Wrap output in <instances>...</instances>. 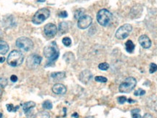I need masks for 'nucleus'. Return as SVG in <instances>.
I'll list each match as a JSON object with an SVG mask.
<instances>
[{
  "mask_svg": "<svg viewBox=\"0 0 157 118\" xmlns=\"http://www.w3.org/2000/svg\"><path fill=\"white\" fill-rule=\"evenodd\" d=\"M44 55L49 60L48 64L55 61L58 58L60 52L55 42H52L51 44L45 47L44 49Z\"/></svg>",
  "mask_w": 157,
  "mask_h": 118,
  "instance_id": "nucleus-1",
  "label": "nucleus"
},
{
  "mask_svg": "<svg viewBox=\"0 0 157 118\" xmlns=\"http://www.w3.org/2000/svg\"><path fill=\"white\" fill-rule=\"evenodd\" d=\"M23 59H24V56L23 53L19 50H14L11 51L10 53L9 54L7 61L10 66L17 67L23 63Z\"/></svg>",
  "mask_w": 157,
  "mask_h": 118,
  "instance_id": "nucleus-2",
  "label": "nucleus"
},
{
  "mask_svg": "<svg viewBox=\"0 0 157 118\" xmlns=\"http://www.w3.org/2000/svg\"><path fill=\"white\" fill-rule=\"evenodd\" d=\"M97 20L102 26H108L112 20V14L106 9H102L97 14Z\"/></svg>",
  "mask_w": 157,
  "mask_h": 118,
  "instance_id": "nucleus-3",
  "label": "nucleus"
},
{
  "mask_svg": "<svg viewBox=\"0 0 157 118\" xmlns=\"http://www.w3.org/2000/svg\"><path fill=\"white\" fill-rule=\"evenodd\" d=\"M137 80L133 77L126 78L119 85V90L121 93H129L132 91L136 86Z\"/></svg>",
  "mask_w": 157,
  "mask_h": 118,
  "instance_id": "nucleus-4",
  "label": "nucleus"
},
{
  "mask_svg": "<svg viewBox=\"0 0 157 118\" xmlns=\"http://www.w3.org/2000/svg\"><path fill=\"white\" fill-rule=\"evenodd\" d=\"M16 46L18 48L25 52L30 51L34 47V43L32 40L28 37H21L17 39L15 42Z\"/></svg>",
  "mask_w": 157,
  "mask_h": 118,
  "instance_id": "nucleus-5",
  "label": "nucleus"
},
{
  "mask_svg": "<svg viewBox=\"0 0 157 118\" xmlns=\"http://www.w3.org/2000/svg\"><path fill=\"white\" fill-rule=\"evenodd\" d=\"M49 15L50 11L47 8H42L34 14L32 18V22L36 25H39L49 17Z\"/></svg>",
  "mask_w": 157,
  "mask_h": 118,
  "instance_id": "nucleus-6",
  "label": "nucleus"
},
{
  "mask_svg": "<svg viewBox=\"0 0 157 118\" xmlns=\"http://www.w3.org/2000/svg\"><path fill=\"white\" fill-rule=\"evenodd\" d=\"M132 30L133 26L129 23H126L117 29L115 36L118 39H124L129 35Z\"/></svg>",
  "mask_w": 157,
  "mask_h": 118,
  "instance_id": "nucleus-7",
  "label": "nucleus"
},
{
  "mask_svg": "<svg viewBox=\"0 0 157 118\" xmlns=\"http://www.w3.org/2000/svg\"><path fill=\"white\" fill-rule=\"evenodd\" d=\"M92 18L90 15H85L78 20L77 26L80 29H86L92 24Z\"/></svg>",
  "mask_w": 157,
  "mask_h": 118,
  "instance_id": "nucleus-8",
  "label": "nucleus"
},
{
  "mask_svg": "<svg viewBox=\"0 0 157 118\" xmlns=\"http://www.w3.org/2000/svg\"><path fill=\"white\" fill-rule=\"evenodd\" d=\"M42 57L37 54L31 55L27 59V66L31 68H36L42 62Z\"/></svg>",
  "mask_w": 157,
  "mask_h": 118,
  "instance_id": "nucleus-9",
  "label": "nucleus"
},
{
  "mask_svg": "<svg viewBox=\"0 0 157 118\" xmlns=\"http://www.w3.org/2000/svg\"><path fill=\"white\" fill-rule=\"evenodd\" d=\"M44 31L45 35L48 37H53L57 34L58 29L53 23H47L44 28Z\"/></svg>",
  "mask_w": 157,
  "mask_h": 118,
  "instance_id": "nucleus-10",
  "label": "nucleus"
},
{
  "mask_svg": "<svg viewBox=\"0 0 157 118\" xmlns=\"http://www.w3.org/2000/svg\"><path fill=\"white\" fill-rule=\"evenodd\" d=\"M92 79V74L89 70H84L79 75V80L84 84L89 83Z\"/></svg>",
  "mask_w": 157,
  "mask_h": 118,
  "instance_id": "nucleus-11",
  "label": "nucleus"
},
{
  "mask_svg": "<svg viewBox=\"0 0 157 118\" xmlns=\"http://www.w3.org/2000/svg\"><path fill=\"white\" fill-rule=\"evenodd\" d=\"M52 90L55 94H57V95H64L67 91V89L64 85L61 83H57L54 85L53 87H52Z\"/></svg>",
  "mask_w": 157,
  "mask_h": 118,
  "instance_id": "nucleus-12",
  "label": "nucleus"
},
{
  "mask_svg": "<svg viewBox=\"0 0 157 118\" xmlns=\"http://www.w3.org/2000/svg\"><path fill=\"white\" fill-rule=\"evenodd\" d=\"M140 44L145 49H148L151 46V41L147 35H141L138 39Z\"/></svg>",
  "mask_w": 157,
  "mask_h": 118,
  "instance_id": "nucleus-13",
  "label": "nucleus"
},
{
  "mask_svg": "<svg viewBox=\"0 0 157 118\" xmlns=\"http://www.w3.org/2000/svg\"><path fill=\"white\" fill-rule=\"evenodd\" d=\"M147 105L151 110L157 112V96H150L147 100Z\"/></svg>",
  "mask_w": 157,
  "mask_h": 118,
  "instance_id": "nucleus-14",
  "label": "nucleus"
},
{
  "mask_svg": "<svg viewBox=\"0 0 157 118\" xmlns=\"http://www.w3.org/2000/svg\"><path fill=\"white\" fill-rule=\"evenodd\" d=\"M36 106V103L34 101H28L23 104V112L27 114L28 112H29L30 111H31L32 109H34Z\"/></svg>",
  "mask_w": 157,
  "mask_h": 118,
  "instance_id": "nucleus-15",
  "label": "nucleus"
},
{
  "mask_svg": "<svg viewBox=\"0 0 157 118\" xmlns=\"http://www.w3.org/2000/svg\"><path fill=\"white\" fill-rule=\"evenodd\" d=\"M9 44L4 40H0V54L5 55L9 50Z\"/></svg>",
  "mask_w": 157,
  "mask_h": 118,
  "instance_id": "nucleus-16",
  "label": "nucleus"
},
{
  "mask_svg": "<svg viewBox=\"0 0 157 118\" xmlns=\"http://www.w3.org/2000/svg\"><path fill=\"white\" fill-rule=\"evenodd\" d=\"M51 78H52L55 80L59 81L65 78L66 77V73L64 72H52L50 75Z\"/></svg>",
  "mask_w": 157,
  "mask_h": 118,
  "instance_id": "nucleus-17",
  "label": "nucleus"
},
{
  "mask_svg": "<svg viewBox=\"0 0 157 118\" xmlns=\"http://www.w3.org/2000/svg\"><path fill=\"white\" fill-rule=\"evenodd\" d=\"M125 47H126V50L129 53H132L134 50H135V44L132 40H128L125 43Z\"/></svg>",
  "mask_w": 157,
  "mask_h": 118,
  "instance_id": "nucleus-18",
  "label": "nucleus"
},
{
  "mask_svg": "<svg viewBox=\"0 0 157 118\" xmlns=\"http://www.w3.org/2000/svg\"><path fill=\"white\" fill-rule=\"evenodd\" d=\"M58 30L60 32V34H65L68 30V24L67 22H61L60 23Z\"/></svg>",
  "mask_w": 157,
  "mask_h": 118,
  "instance_id": "nucleus-19",
  "label": "nucleus"
},
{
  "mask_svg": "<svg viewBox=\"0 0 157 118\" xmlns=\"http://www.w3.org/2000/svg\"><path fill=\"white\" fill-rule=\"evenodd\" d=\"M85 10L84 8H79L75 11L74 12V18L75 19H79L82 16L85 15Z\"/></svg>",
  "mask_w": 157,
  "mask_h": 118,
  "instance_id": "nucleus-20",
  "label": "nucleus"
},
{
  "mask_svg": "<svg viewBox=\"0 0 157 118\" xmlns=\"http://www.w3.org/2000/svg\"><path fill=\"white\" fill-rule=\"evenodd\" d=\"M49 117L50 115L47 112H39L33 117V118H49Z\"/></svg>",
  "mask_w": 157,
  "mask_h": 118,
  "instance_id": "nucleus-21",
  "label": "nucleus"
},
{
  "mask_svg": "<svg viewBox=\"0 0 157 118\" xmlns=\"http://www.w3.org/2000/svg\"><path fill=\"white\" fill-rule=\"evenodd\" d=\"M140 109H134L131 111V115H132L133 118H142L141 115L140 114Z\"/></svg>",
  "mask_w": 157,
  "mask_h": 118,
  "instance_id": "nucleus-22",
  "label": "nucleus"
},
{
  "mask_svg": "<svg viewBox=\"0 0 157 118\" xmlns=\"http://www.w3.org/2000/svg\"><path fill=\"white\" fill-rule=\"evenodd\" d=\"M42 107L43 109H47V110H49V109H52V104L50 101L49 100H46L43 102L42 104Z\"/></svg>",
  "mask_w": 157,
  "mask_h": 118,
  "instance_id": "nucleus-23",
  "label": "nucleus"
},
{
  "mask_svg": "<svg viewBox=\"0 0 157 118\" xmlns=\"http://www.w3.org/2000/svg\"><path fill=\"white\" fill-rule=\"evenodd\" d=\"M6 106H7V111L10 112H17V110L19 109V106H14L13 104H7Z\"/></svg>",
  "mask_w": 157,
  "mask_h": 118,
  "instance_id": "nucleus-24",
  "label": "nucleus"
},
{
  "mask_svg": "<svg viewBox=\"0 0 157 118\" xmlns=\"http://www.w3.org/2000/svg\"><path fill=\"white\" fill-rule=\"evenodd\" d=\"M63 58L67 61L69 62L71 61V59H74V56L73 55L72 53L69 52V53H66L64 56H63Z\"/></svg>",
  "mask_w": 157,
  "mask_h": 118,
  "instance_id": "nucleus-25",
  "label": "nucleus"
},
{
  "mask_svg": "<svg viewBox=\"0 0 157 118\" xmlns=\"http://www.w3.org/2000/svg\"><path fill=\"white\" fill-rule=\"evenodd\" d=\"M98 68L102 71H106L109 68V64L107 63H101L98 65Z\"/></svg>",
  "mask_w": 157,
  "mask_h": 118,
  "instance_id": "nucleus-26",
  "label": "nucleus"
},
{
  "mask_svg": "<svg viewBox=\"0 0 157 118\" xmlns=\"http://www.w3.org/2000/svg\"><path fill=\"white\" fill-rule=\"evenodd\" d=\"M95 80L96 82H101V83H106V82L108 81V80H107L106 77H103V76H97V77H95Z\"/></svg>",
  "mask_w": 157,
  "mask_h": 118,
  "instance_id": "nucleus-27",
  "label": "nucleus"
},
{
  "mask_svg": "<svg viewBox=\"0 0 157 118\" xmlns=\"http://www.w3.org/2000/svg\"><path fill=\"white\" fill-rule=\"evenodd\" d=\"M7 85V80L5 77H0V88H4Z\"/></svg>",
  "mask_w": 157,
  "mask_h": 118,
  "instance_id": "nucleus-28",
  "label": "nucleus"
},
{
  "mask_svg": "<svg viewBox=\"0 0 157 118\" xmlns=\"http://www.w3.org/2000/svg\"><path fill=\"white\" fill-rule=\"evenodd\" d=\"M157 71V65L154 63H151L150 64V68H149V72L151 74H153L156 72Z\"/></svg>",
  "mask_w": 157,
  "mask_h": 118,
  "instance_id": "nucleus-29",
  "label": "nucleus"
},
{
  "mask_svg": "<svg viewBox=\"0 0 157 118\" xmlns=\"http://www.w3.org/2000/svg\"><path fill=\"white\" fill-rule=\"evenodd\" d=\"M62 42H63V44L66 47H69L71 44V39L69 37H64Z\"/></svg>",
  "mask_w": 157,
  "mask_h": 118,
  "instance_id": "nucleus-30",
  "label": "nucleus"
},
{
  "mask_svg": "<svg viewBox=\"0 0 157 118\" xmlns=\"http://www.w3.org/2000/svg\"><path fill=\"white\" fill-rule=\"evenodd\" d=\"M145 94V91L143 89H138V90H136L135 92V96H143Z\"/></svg>",
  "mask_w": 157,
  "mask_h": 118,
  "instance_id": "nucleus-31",
  "label": "nucleus"
},
{
  "mask_svg": "<svg viewBox=\"0 0 157 118\" xmlns=\"http://www.w3.org/2000/svg\"><path fill=\"white\" fill-rule=\"evenodd\" d=\"M127 98L125 96H119L117 98V101L119 102V104H123L127 101Z\"/></svg>",
  "mask_w": 157,
  "mask_h": 118,
  "instance_id": "nucleus-32",
  "label": "nucleus"
},
{
  "mask_svg": "<svg viewBox=\"0 0 157 118\" xmlns=\"http://www.w3.org/2000/svg\"><path fill=\"white\" fill-rule=\"evenodd\" d=\"M59 17L60 18H67L68 17V13L66 11H63L59 13Z\"/></svg>",
  "mask_w": 157,
  "mask_h": 118,
  "instance_id": "nucleus-33",
  "label": "nucleus"
},
{
  "mask_svg": "<svg viewBox=\"0 0 157 118\" xmlns=\"http://www.w3.org/2000/svg\"><path fill=\"white\" fill-rule=\"evenodd\" d=\"M10 80L12 82H15L18 81V77L16 75H12L10 77Z\"/></svg>",
  "mask_w": 157,
  "mask_h": 118,
  "instance_id": "nucleus-34",
  "label": "nucleus"
},
{
  "mask_svg": "<svg viewBox=\"0 0 157 118\" xmlns=\"http://www.w3.org/2000/svg\"><path fill=\"white\" fill-rule=\"evenodd\" d=\"M142 118H153V116H152L151 114H148V113H147V114H144V116H143Z\"/></svg>",
  "mask_w": 157,
  "mask_h": 118,
  "instance_id": "nucleus-35",
  "label": "nucleus"
},
{
  "mask_svg": "<svg viewBox=\"0 0 157 118\" xmlns=\"http://www.w3.org/2000/svg\"><path fill=\"white\" fill-rule=\"evenodd\" d=\"M127 101L128 103H130V104H133V103H135V102H136L135 100H133L132 99H127Z\"/></svg>",
  "mask_w": 157,
  "mask_h": 118,
  "instance_id": "nucleus-36",
  "label": "nucleus"
},
{
  "mask_svg": "<svg viewBox=\"0 0 157 118\" xmlns=\"http://www.w3.org/2000/svg\"><path fill=\"white\" fill-rule=\"evenodd\" d=\"M72 117H75V118H78V114L76 112H75V113H73V114H72Z\"/></svg>",
  "mask_w": 157,
  "mask_h": 118,
  "instance_id": "nucleus-37",
  "label": "nucleus"
},
{
  "mask_svg": "<svg viewBox=\"0 0 157 118\" xmlns=\"http://www.w3.org/2000/svg\"><path fill=\"white\" fill-rule=\"evenodd\" d=\"M5 61V58L0 57V63H4Z\"/></svg>",
  "mask_w": 157,
  "mask_h": 118,
  "instance_id": "nucleus-38",
  "label": "nucleus"
},
{
  "mask_svg": "<svg viewBox=\"0 0 157 118\" xmlns=\"http://www.w3.org/2000/svg\"><path fill=\"white\" fill-rule=\"evenodd\" d=\"M2 93H3V90H2V89L0 88V99H1V97L2 96Z\"/></svg>",
  "mask_w": 157,
  "mask_h": 118,
  "instance_id": "nucleus-39",
  "label": "nucleus"
},
{
  "mask_svg": "<svg viewBox=\"0 0 157 118\" xmlns=\"http://www.w3.org/2000/svg\"><path fill=\"white\" fill-rule=\"evenodd\" d=\"M46 0H37L38 2H44Z\"/></svg>",
  "mask_w": 157,
  "mask_h": 118,
  "instance_id": "nucleus-40",
  "label": "nucleus"
},
{
  "mask_svg": "<svg viewBox=\"0 0 157 118\" xmlns=\"http://www.w3.org/2000/svg\"><path fill=\"white\" fill-rule=\"evenodd\" d=\"M3 117V114L2 112H0V118H2Z\"/></svg>",
  "mask_w": 157,
  "mask_h": 118,
  "instance_id": "nucleus-41",
  "label": "nucleus"
},
{
  "mask_svg": "<svg viewBox=\"0 0 157 118\" xmlns=\"http://www.w3.org/2000/svg\"><path fill=\"white\" fill-rule=\"evenodd\" d=\"M2 32L1 31V29H0V37H2Z\"/></svg>",
  "mask_w": 157,
  "mask_h": 118,
  "instance_id": "nucleus-42",
  "label": "nucleus"
},
{
  "mask_svg": "<svg viewBox=\"0 0 157 118\" xmlns=\"http://www.w3.org/2000/svg\"><path fill=\"white\" fill-rule=\"evenodd\" d=\"M85 118H94L93 117H85Z\"/></svg>",
  "mask_w": 157,
  "mask_h": 118,
  "instance_id": "nucleus-43",
  "label": "nucleus"
}]
</instances>
